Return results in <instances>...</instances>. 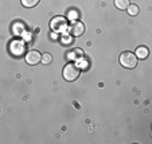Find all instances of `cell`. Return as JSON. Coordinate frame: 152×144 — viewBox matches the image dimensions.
<instances>
[{
	"label": "cell",
	"instance_id": "cell-11",
	"mask_svg": "<svg viewBox=\"0 0 152 144\" xmlns=\"http://www.w3.org/2000/svg\"><path fill=\"white\" fill-rule=\"evenodd\" d=\"M38 3H39V0H22V4H23V7H26V8H32V7H35Z\"/></svg>",
	"mask_w": 152,
	"mask_h": 144
},
{
	"label": "cell",
	"instance_id": "cell-8",
	"mask_svg": "<svg viewBox=\"0 0 152 144\" xmlns=\"http://www.w3.org/2000/svg\"><path fill=\"white\" fill-rule=\"evenodd\" d=\"M126 11H128V14L131 15V16H136V15L139 14V11H140V8H139L137 4H129V6L126 7Z\"/></svg>",
	"mask_w": 152,
	"mask_h": 144
},
{
	"label": "cell",
	"instance_id": "cell-9",
	"mask_svg": "<svg viewBox=\"0 0 152 144\" xmlns=\"http://www.w3.org/2000/svg\"><path fill=\"white\" fill-rule=\"evenodd\" d=\"M129 0H115V6L118 10H126V7L129 6Z\"/></svg>",
	"mask_w": 152,
	"mask_h": 144
},
{
	"label": "cell",
	"instance_id": "cell-5",
	"mask_svg": "<svg viewBox=\"0 0 152 144\" xmlns=\"http://www.w3.org/2000/svg\"><path fill=\"white\" fill-rule=\"evenodd\" d=\"M42 59V54L37 50H31L26 54V62L28 65H38Z\"/></svg>",
	"mask_w": 152,
	"mask_h": 144
},
{
	"label": "cell",
	"instance_id": "cell-6",
	"mask_svg": "<svg viewBox=\"0 0 152 144\" xmlns=\"http://www.w3.org/2000/svg\"><path fill=\"white\" fill-rule=\"evenodd\" d=\"M24 49H26V46H24V42H22V40H14L11 43V51L15 55H22Z\"/></svg>",
	"mask_w": 152,
	"mask_h": 144
},
{
	"label": "cell",
	"instance_id": "cell-12",
	"mask_svg": "<svg viewBox=\"0 0 152 144\" xmlns=\"http://www.w3.org/2000/svg\"><path fill=\"white\" fill-rule=\"evenodd\" d=\"M77 18H78V12H77V11H72V12L69 14V19L77 20Z\"/></svg>",
	"mask_w": 152,
	"mask_h": 144
},
{
	"label": "cell",
	"instance_id": "cell-4",
	"mask_svg": "<svg viewBox=\"0 0 152 144\" xmlns=\"http://www.w3.org/2000/svg\"><path fill=\"white\" fill-rule=\"evenodd\" d=\"M69 34L74 38H78V37H82L83 32H85V24L80 20H73L72 23H70L69 29H67Z\"/></svg>",
	"mask_w": 152,
	"mask_h": 144
},
{
	"label": "cell",
	"instance_id": "cell-1",
	"mask_svg": "<svg viewBox=\"0 0 152 144\" xmlns=\"http://www.w3.org/2000/svg\"><path fill=\"white\" fill-rule=\"evenodd\" d=\"M137 57L132 51H124L120 54V65L125 69H133L137 65Z\"/></svg>",
	"mask_w": 152,
	"mask_h": 144
},
{
	"label": "cell",
	"instance_id": "cell-3",
	"mask_svg": "<svg viewBox=\"0 0 152 144\" xmlns=\"http://www.w3.org/2000/svg\"><path fill=\"white\" fill-rule=\"evenodd\" d=\"M81 69L77 66L75 64H67L66 66L63 67V78L69 82H73L75 81L78 77H80Z\"/></svg>",
	"mask_w": 152,
	"mask_h": 144
},
{
	"label": "cell",
	"instance_id": "cell-2",
	"mask_svg": "<svg viewBox=\"0 0 152 144\" xmlns=\"http://www.w3.org/2000/svg\"><path fill=\"white\" fill-rule=\"evenodd\" d=\"M50 29L55 32H65L69 29V23H67V18L65 16H55L50 22Z\"/></svg>",
	"mask_w": 152,
	"mask_h": 144
},
{
	"label": "cell",
	"instance_id": "cell-7",
	"mask_svg": "<svg viewBox=\"0 0 152 144\" xmlns=\"http://www.w3.org/2000/svg\"><path fill=\"white\" fill-rule=\"evenodd\" d=\"M135 55L137 57V59H145V58H148V55H149L148 47L139 46L137 49H136V51H135Z\"/></svg>",
	"mask_w": 152,
	"mask_h": 144
},
{
	"label": "cell",
	"instance_id": "cell-10",
	"mask_svg": "<svg viewBox=\"0 0 152 144\" xmlns=\"http://www.w3.org/2000/svg\"><path fill=\"white\" fill-rule=\"evenodd\" d=\"M40 62H42L43 65H50L53 62V55L50 54V53H45V54H42V59H40Z\"/></svg>",
	"mask_w": 152,
	"mask_h": 144
}]
</instances>
